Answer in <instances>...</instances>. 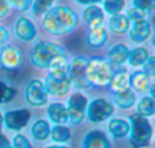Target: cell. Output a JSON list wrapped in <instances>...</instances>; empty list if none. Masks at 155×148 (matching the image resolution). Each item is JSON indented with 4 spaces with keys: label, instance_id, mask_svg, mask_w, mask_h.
I'll return each mask as SVG.
<instances>
[{
    "label": "cell",
    "instance_id": "cell-1",
    "mask_svg": "<svg viewBox=\"0 0 155 148\" xmlns=\"http://www.w3.org/2000/svg\"><path fill=\"white\" fill-rule=\"evenodd\" d=\"M67 54L60 45L51 41H41L33 48L31 63L37 68H49L51 71L65 68Z\"/></svg>",
    "mask_w": 155,
    "mask_h": 148
},
{
    "label": "cell",
    "instance_id": "cell-3",
    "mask_svg": "<svg viewBox=\"0 0 155 148\" xmlns=\"http://www.w3.org/2000/svg\"><path fill=\"white\" fill-rule=\"evenodd\" d=\"M112 65L104 59H93L87 64V79L91 86H109L113 76Z\"/></svg>",
    "mask_w": 155,
    "mask_h": 148
},
{
    "label": "cell",
    "instance_id": "cell-2",
    "mask_svg": "<svg viewBox=\"0 0 155 148\" xmlns=\"http://www.w3.org/2000/svg\"><path fill=\"white\" fill-rule=\"evenodd\" d=\"M78 24V15L74 10L65 5L53 7L45 14L42 26L49 34L64 35L71 33Z\"/></svg>",
    "mask_w": 155,
    "mask_h": 148
},
{
    "label": "cell",
    "instance_id": "cell-9",
    "mask_svg": "<svg viewBox=\"0 0 155 148\" xmlns=\"http://www.w3.org/2000/svg\"><path fill=\"white\" fill-rule=\"evenodd\" d=\"M26 99L31 106H44L48 102V92L41 80L33 79L26 87Z\"/></svg>",
    "mask_w": 155,
    "mask_h": 148
},
{
    "label": "cell",
    "instance_id": "cell-29",
    "mask_svg": "<svg viewBox=\"0 0 155 148\" xmlns=\"http://www.w3.org/2000/svg\"><path fill=\"white\" fill-rule=\"evenodd\" d=\"M124 4H125L124 0H105L104 8L107 14L116 15V14H120V11L124 8Z\"/></svg>",
    "mask_w": 155,
    "mask_h": 148
},
{
    "label": "cell",
    "instance_id": "cell-36",
    "mask_svg": "<svg viewBox=\"0 0 155 148\" xmlns=\"http://www.w3.org/2000/svg\"><path fill=\"white\" fill-rule=\"evenodd\" d=\"M8 38H10V34H8L7 29L0 24V48H2L3 45H5V42L8 41Z\"/></svg>",
    "mask_w": 155,
    "mask_h": 148
},
{
    "label": "cell",
    "instance_id": "cell-42",
    "mask_svg": "<svg viewBox=\"0 0 155 148\" xmlns=\"http://www.w3.org/2000/svg\"><path fill=\"white\" fill-rule=\"evenodd\" d=\"M2 127H3V116L0 114V130H2Z\"/></svg>",
    "mask_w": 155,
    "mask_h": 148
},
{
    "label": "cell",
    "instance_id": "cell-16",
    "mask_svg": "<svg viewBox=\"0 0 155 148\" xmlns=\"http://www.w3.org/2000/svg\"><path fill=\"white\" fill-rule=\"evenodd\" d=\"M128 83L131 84L132 90L136 92H144L147 90H150L151 82L150 78L146 75L142 71H137V72H134L128 79Z\"/></svg>",
    "mask_w": 155,
    "mask_h": 148
},
{
    "label": "cell",
    "instance_id": "cell-37",
    "mask_svg": "<svg viewBox=\"0 0 155 148\" xmlns=\"http://www.w3.org/2000/svg\"><path fill=\"white\" fill-rule=\"evenodd\" d=\"M10 11V4L8 0H0V18H4Z\"/></svg>",
    "mask_w": 155,
    "mask_h": 148
},
{
    "label": "cell",
    "instance_id": "cell-30",
    "mask_svg": "<svg viewBox=\"0 0 155 148\" xmlns=\"http://www.w3.org/2000/svg\"><path fill=\"white\" fill-rule=\"evenodd\" d=\"M15 88L7 86L5 83L0 82V105L2 103H7L15 97Z\"/></svg>",
    "mask_w": 155,
    "mask_h": 148
},
{
    "label": "cell",
    "instance_id": "cell-38",
    "mask_svg": "<svg viewBox=\"0 0 155 148\" xmlns=\"http://www.w3.org/2000/svg\"><path fill=\"white\" fill-rule=\"evenodd\" d=\"M0 148H12V146L8 141V139L4 135H2V133H0Z\"/></svg>",
    "mask_w": 155,
    "mask_h": 148
},
{
    "label": "cell",
    "instance_id": "cell-22",
    "mask_svg": "<svg viewBox=\"0 0 155 148\" xmlns=\"http://www.w3.org/2000/svg\"><path fill=\"white\" fill-rule=\"evenodd\" d=\"M113 101L121 109H129L135 105V92L129 88L113 94Z\"/></svg>",
    "mask_w": 155,
    "mask_h": 148
},
{
    "label": "cell",
    "instance_id": "cell-31",
    "mask_svg": "<svg viewBox=\"0 0 155 148\" xmlns=\"http://www.w3.org/2000/svg\"><path fill=\"white\" fill-rule=\"evenodd\" d=\"M127 18H128L129 21H134V23L135 22H143L147 18V12L137 7H131L128 10V12H127Z\"/></svg>",
    "mask_w": 155,
    "mask_h": 148
},
{
    "label": "cell",
    "instance_id": "cell-7",
    "mask_svg": "<svg viewBox=\"0 0 155 148\" xmlns=\"http://www.w3.org/2000/svg\"><path fill=\"white\" fill-rule=\"evenodd\" d=\"M87 108V98L80 92H75L68 99V121L74 125H78L84 118V109Z\"/></svg>",
    "mask_w": 155,
    "mask_h": 148
},
{
    "label": "cell",
    "instance_id": "cell-28",
    "mask_svg": "<svg viewBox=\"0 0 155 148\" xmlns=\"http://www.w3.org/2000/svg\"><path fill=\"white\" fill-rule=\"evenodd\" d=\"M54 0H34L33 3V12L34 15L41 16L45 15L49 10H51V5L53 4Z\"/></svg>",
    "mask_w": 155,
    "mask_h": 148
},
{
    "label": "cell",
    "instance_id": "cell-43",
    "mask_svg": "<svg viewBox=\"0 0 155 148\" xmlns=\"http://www.w3.org/2000/svg\"><path fill=\"white\" fill-rule=\"evenodd\" d=\"M153 43H154V46H155V37H154V40H153Z\"/></svg>",
    "mask_w": 155,
    "mask_h": 148
},
{
    "label": "cell",
    "instance_id": "cell-6",
    "mask_svg": "<svg viewBox=\"0 0 155 148\" xmlns=\"http://www.w3.org/2000/svg\"><path fill=\"white\" fill-rule=\"evenodd\" d=\"M87 64L88 60L86 57H75L70 63L67 68V73L71 83H74L78 88H87L90 87V82L87 79Z\"/></svg>",
    "mask_w": 155,
    "mask_h": 148
},
{
    "label": "cell",
    "instance_id": "cell-21",
    "mask_svg": "<svg viewBox=\"0 0 155 148\" xmlns=\"http://www.w3.org/2000/svg\"><path fill=\"white\" fill-rule=\"evenodd\" d=\"M109 27L116 34H124L129 30V19L123 14L112 15V18L109 19Z\"/></svg>",
    "mask_w": 155,
    "mask_h": 148
},
{
    "label": "cell",
    "instance_id": "cell-8",
    "mask_svg": "<svg viewBox=\"0 0 155 148\" xmlns=\"http://www.w3.org/2000/svg\"><path fill=\"white\" fill-rule=\"evenodd\" d=\"M113 110L114 108L110 102H107L104 98H97L88 105L87 117L93 122H102L112 116Z\"/></svg>",
    "mask_w": 155,
    "mask_h": 148
},
{
    "label": "cell",
    "instance_id": "cell-15",
    "mask_svg": "<svg viewBox=\"0 0 155 148\" xmlns=\"http://www.w3.org/2000/svg\"><path fill=\"white\" fill-rule=\"evenodd\" d=\"M83 19H84L86 23H87L91 29L102 26V23H104V11L95 4L88 5V7L83 11Z\"/></svg>",
    "mask_w": 155,
    "mask_h": 148
},
{
    "label": "cell",
    "instance_id": "cell-13",
    "mask_svg": "<svg viewBox=\"0 0 155 148\" xmlns=\"http://www.w3.org/2000/svg\"><path fill=\"white\" fill-rule=\"evenodd\" d=\"M83 148H110V141L101 130H91L84 137Z\"/></svg>",
    "mask_w": 155,
    "mask_h": 148
},
{
    "label": "cell",
    "instance_id": "cell-41",
    "mask_svg": "<svg viewBox=\"0 0 155 148\" xmlns=\"http://www.w3.org/2000/svg\"><path fill=\"white\" fill-rule=\"evenodd\" d=\"M46 148H68V147H63V146H51V147H46Z\"/></svg>",
    "mask_w": 155,
    "mask_h": 148
},
{
    "label": "cell",
    "instance_id": "cell-33",
    "mask_svg": "<svg viewBox=\"0 0 155 148\" xmlns=\"http://www.w3.org/2000/svg\"><path fill=\"white\" fill-rule=\"evenodd\" d=\"M8 4H11L18 11H26L33 4V0H8Z\"/></svg>",
    "mask_w": 155,
    "mask_h": 148
},
{
    "label": "cell",
    "instance_id": "cell-27",
    "mask_svg": "<svg viewBox=\"0 0 155 148\" xmlns=\"http://www.w3.org/2000/svg\"><path fill=\"white\" fill-rule=\"evenodd\" d=\"M51 137L56 143H65L71 139V130L64 125H56L51 129Z\"/></svg>",
    "mask_w": 155,
    "mask_h": 148
},
{
    "label": "cell",
    "instance_id": "cell-11",
    "mask_svg": "<svg viewBox=\"0 0 155 148\" xmlns=\"http://www.w3.org/2000/svg\"><path fill=\"white\" fill-rule=\"evenodd\" d=\"M29 120H30V111L26 110V109H19V110L7 111L3 121H4L5 127L8 129L21 130L22 128H25L27 125Z\"/></svg>",
    "mask_w": 155,
    "mask_h": 148
},
{
    "label": "cell",
    "instance_id": "cell-20",
    "mask_svg": "<svg viewBox=\"0 0 155 148\" xmlns=\"http://www.w3.org/2000/svg\"><path fill=\"white\" fill-rule=\"evenodd\" d=\"M107 129L116 139H124L125 136L129 135V124L123 118L112 120L107 125Z\"/></svg>",
    "mask_w": 155,
    "mask_h": 148
},
{
    "label": "cell",
    "instance_id": "cell-35",
    "mask_svg": "<svg viewBox=\"0 0 155 148\" xmlns=\"http://www.w3.org/2000/svg\"><path fill=\"white\" fill-rule=\"evenodd\" d=\"M143 67H144V71H143V72H144L148 78L155 76V56L148 57L147 61L143 64Z\"/></svg>",
    "mask_w": 155,
    "mask_h": 148
},
{
    "label": "cell",
    "instance_id": "cell-18",
    "mask_svg": "<svg viewBox=\"0 0 155 148\" xmlns=\"http://www.w3.org/2000/svg\"><path fill=\"white\" fill-rule=\"evenodd\" d=\"M128 54H129L128 46L123 45V43H117L107 52V59H109V61L112 64L121 65L128 60Z\"/></svg>",
    "mask_w": 155,
    "mask_h": 148
},
{
    "label": "cell",
    "instance_id": "cell-19",
    "mask_svg": "<svg viewBox=\"0 0 155 148\" xmlns=\"http://www.w3.org/2000/svg\"><path fill=\"white\" fill-rule=\"evenodd\" d=\"M48 116L52 122L57 125H61L68 122V113L67 108L61 103H52L48 108Z\"/></svg>",
    "mask_w": 155,
    "mask_h": 148
},
{
    "label": "cell",
    "instance_id": "cell-39",
    "mask_svg": "<svg viewBox=\"0 0 155 148\" xmlns=\"http://www.w3.org/2000/svg\"><path fill=\"white\" fill-rule=\"evenodd\" d=\"M78 3H80V4H88V5H93V4H97V3H99L101 0H76Z\"/></svg>",
    "mask_w": 155,
    "mask_h": 148
},
{
    "label": "cell",
    "instance_id": "cell-24",
    "mask_svg": "<svg viewBox=\"0 0 155 148\" xmlns=\"http://www.w3.org/2000/svg\"><path fill=\"white\" fill-rule=\"evenodd\" d=\"M109 86H110V90L113 91V94L124 91L125 88H128V76H127V72L120 71V72L113 73Z\"/></svg>",
    "mask_w": 155,
    "mask_h": 148
},
{
    "label": "cell",
    "instance_id": "cell-12",
    "mask_svg": "<svg viewBox=\"0 0 155 148\" xmlns=\"http://www.w3.org/2000/svg\"><path fill=\"white\" fill-rule=\"evenodd\" d=\"M35 26L30 19L25 18H19L15 23V34L16 37L19 38L21 41H31L33 38L35 37Z\"/></svg>",
    "mask_w": 155,
    "mask_h": 148
},
{
    "label": "cell",
    "instance_id": "cell-34",
    "mask_svg": "<svg viewBox=\"0 0 155 148\" xmlns=\"http://www.w3.org/2000/svg\"><path fill=\"white\" fill-rule=\"evenodd\" d=\"M12 148H33L30 141L23 135H16L12 140Z\"/></svg>",
    "mask_w": 155,
    "mask_h": 148
},
{
    "label": "cell",
    "instance_id": "cell-23",
    "mask_svg": "<svg viewBox=\"0 0 155 148\" xmlns=\"http://www.w3.org/2000/svg\"><path fill=\"white\" fill-rule=\"evenodd\" d=\"M31 135H33V137L38 141L46 140V139L49 137V135H51L49 124L45 120H37L31 127Z\"/></svg>",
    "mask_w": 155,
    "mask_h": 148
},
{
    "label": "cell",
    "instance_id": "cell-4",
    "mask_svg": "<svg viewBox=\"0 0 155 148\" xmlns=\"http://www.w3.org/2000/svg\"><path fill=\"white\" fill-rule=\"evenodd\" d=\"M129 135H131V143L135 148L146 147L151 140L153 128L147 118L140 116H132L129 124Z\"/></svg>",
    "mask_w": 155,
    "mask_h": 148
},
{
    "label": "cell",
    "instance_id": "cell-26",
    "mask_svg": "<svg viewBox=\"0 0 155 148\" xmlns=\"http://www.w3.org/2000/svg\"><path fill=\"white\" fill-rule=\"evenodd\" d=\"M137 113L140 117H151L155 114V101L151 97H143L137 103Z\"/></svg>",
    "mask_w": 155,
    "mask_h": 148
},
{
    "label": "cell",
    "instance_id": "cell-14",
    "mask_svg": "<svg viewBox=\"0 0 155 148\" xmlns=\"http://www.w3.org/2000/svg\"><path fill=\"white\" fill-rule=\"evenodd\" d=\"M150 34H151V26L147 21L135 22L134 26L129 29V38L136 43L144 42L150 37Z\"/></svg>",
    "mask_w": 155,
    "mask_h": 148
},
{
    "label": "cell",
    "instance_id": "cell-25",
    "mask_svg": "<svg viewBox=\"0 0 155 148\" xmlns=\"http://www.w3.org/2000/svg\"><path fill=\"white\" fill-rule=\"evenodd\" d=\"M147 59H148V52L144 48H135L128 54V63L132 67H140V65H143L147 61Z\"/></svg>",
    "mask_w": 155,
    "mask_h": 148
},
{
    "label": "cell",
    "instance_id": "cell-5",
    "mask_svg": "<svg viewBox=\"0 0 155 148\" xmlns=\"http://www.w3.org/2000/svg\"><path fill=\"white\" fill-rule=\"evenodd\" d=\"M71 80L68 78V73L65 68L60 69H53L49 72L48 78L45 82V90L48 95H54V97H63L65 95L71 88Z\"/></svg>",
    "mask_w": 155,
    "mask_h": 148
},
{
    "label": "cell",
    "instance_id": "cell-10",
    "mask_svg": "<svg viewBox=\"0 0 155 148\" xmlns=\"http://www.w3.org/2000/svg\"><path fill=\"white\" fill-rule=\"evenodd\" d=\"M22 64V54L16 48L3 45L0 48V65L7 71L18 69Z\"/></svg>",
    "mask_w": 155,
    "mask_h": 148
},
{
    "label": "cell",
    "instance_id": "cell-40",
    "mask_svg": "<svg viewBox=\"0 0 155 148\" xmlns=\"http://www.w3.org/2000/svg\"><path fill=\"white\" fill-rule=\"evenodd\" d=\"M150 94H151V98L155 101V83L153 86H150Z\"/></svg>",
    "mask_w": 155,
    "mask_h": 148
},
{
    "label": "cell",
    "instance_id": "cell-32",
    "mask_svg": "<svg viewBox=\"0 0 155 148\" xmlns=\"http://www.w3.org/2000/svg\"><path fill=\"white\" fill-rule=\"evenodd\" d=\"M134 7L148 12V11L155 10V0H134Z\"/></svg>",
    "mask_w": 155,
    "mask_h": 148
},
{
    "label": "cell",
    "instance_id": "cell-17",
    "mask_svg": "<svg viewBox=\"0 0 155 148\" xmlns=\"http://www.w3.org/2000/svg\"><path fill=\"white\" fill-rule=\"evenodd\" d=\"M107 41V31L104 26L90 29L87 34V43L91 48H101Z\"/></svg>",
    "mask_w": 155,
    "mask_h": 148
}]
</instances>
